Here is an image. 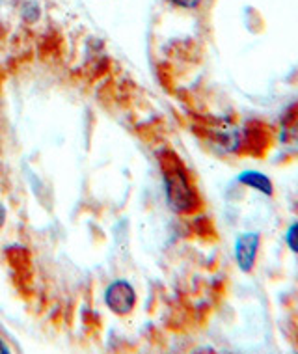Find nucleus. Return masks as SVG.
Wrapping results in <instances>:
<instances>
[{
    "mask_svg": "<svg viewBox=\"0 0 298 354\" xmlns=\"http://www.w3.org/2000/svg\"><path fill=\"white\" fill-rule=\"evenodd\" d=\"M136 291L127 280H116L104 289V304L118 317L131 315L136 306Z\"/></svg>",
    "mask_w": 298,
    "mask_h": 354,
    "instance_id": "7ed1b4c3",
    "label": "nucleus"
},
{
    "mask_svg": "<svg viewBox=\"0 0 298 354\" xmlns=\"http://www.w3.org/2000/svg\"><path fill=\"white\" fill-rule=\"evenodd\" d=\"M237 183L246 187V189H252L259 192V194L267 196V198H272L276 189H274L272 179L267 176V174H263L259 170H244L241 171L237 176Z\"/></svg>",
    "mask_w": 298,
    "mask_h": 354,
    "instance_id": "20e7f679",
    "label": "nucleus"
},
{
    "mask_svg": "<svg viewBox=\"0 0 298 354\" xmlns=\"http://www.w3.org/2000/svg\"><path fill=\"white\" fill-rule=\"evenodd\" d=\"M261 250V233L259 232H244L241 233L233 246V257L235 265L244 274H252L257 267Z\"/></svg>",
    "mask_w": 298,
    "mask_h": 354,
    "instance_id": "f03ea898",
    "label": "nucleus"
},
{
    "mask_svg": "<svg viewBox=\"0 0 298 354\" xmlns=\"http://www.w3.org/2000/svg\"><path fill=\"white\" fill-rule=\"evenodd\" d=\"M6 218H8V213H6V207L0 203V230H2V226L6 224Z\"/></svg>",
    "mask_w": 298,
    "mask_h": 354,
    "instance_id": "0eeeda50",
    "label": "nucleus"
},
{
    "mask_svg": "<svg viewBox=\"0 0 298 354\" xmlns=\"http://www.w3.org/2000/svg\"><path fill=\"white\" fill-rule=\"evenodd\" d=\"M160 170L165 179L166 202L171 211L177 214H194L201 211L203 202L200 192L176 153L165 151L160 155Z\"/></svg>",
    "mask_w": 298,
    "mask_h": 354,
    "instance_id": "f257e3e1",
    "label": "nucleus"
},
{
    "mask_svg": "<svg viewBox=\"0 0 298 354\" xmlns=\"http://www.w3.org/2000/svg\"><path fill=\"white\" fill-rule=\"evenodd\" d=\"M171 4L181 10H196V8L201 6L203 0H170Z\"/></svg>",
    "mask_w": 298,
    "mask_h": 354,
    "instance_id": "423d86ee",
    "label": "nucleus"
},
{
    "mask_svg": "<svg viewBox=\"0 0 298 354\" xmlns=\"http://www.w3.org/2000/svg\"><path fill=\"white\" fill-rule=\"evenodd\" d=\"M8 353H10V347H8L4 339H0V354H8Z\"/></svg>",
    "mask_w": 298,
    "mask_h": 354,
    "instance_id": "6e6552de",
    "label": "nucleus"
},
{
    "mask_svg": "<svg viewBox=\"0 0 298 354\" xmlns=\"http://www.w3.org/2000/svg\"><path fill=\"white\" fill-rule=\"evenodd\" d=\"M283 241H286V246L289 248V252L298 256V220L287 226L286 233H283Z\"/></svg>",
    "mask_w": 298,
    "mask_h": 354,
    "instance_id": "39448f33",
    "label": "nucleus"
}]
</instances>
